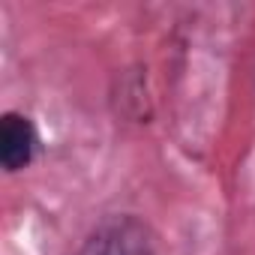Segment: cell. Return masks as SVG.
Returning a JSON list of instances; mask_svg holds the SVG:
<instances>
[{"mask_svg":"<svg viewBox=\"0 0 255 255\" xmlns=\"http://www.w3.org/2000/svg\"><path fill=\"white\" fill-rule=\"evenodd\" d=\"M78 255H153V237L147 225L129 213L102 219Z\"/></svg>","mask_w":255,"mask_h":255,"instance_id":"obj_1","label":"cell"},{"mask_svg":"<svg viewBox=\"0 0 255 255\" xmlns=\"http://www.w3.org/2000/svg\"><path fill=\"white\" fill-rule=\"evenodd\" d=\"M39 150L36 123L21 111H6L0 120V165L6 174L24 171Z\"/></svg>","mask_w":255,"mask_h":255,"instance_id":"obj_2","label":"cell"}]
</instances>
